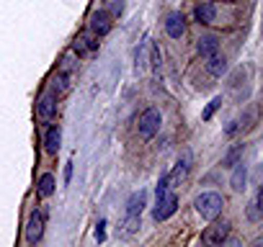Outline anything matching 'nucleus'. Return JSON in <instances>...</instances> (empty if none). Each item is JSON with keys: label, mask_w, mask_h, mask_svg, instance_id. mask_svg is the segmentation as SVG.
Here are the masks:
<instances>
[{"label": "nucleus", "mask_w": 263, "mask_h": 247, "mask_svg": "<svg viewBox=\"0 0 263 247\" xmlns=\"http://www.w3.org/2000/svg\"><path fill=\"white\" fill-rule=\"evenodd\" d=\"M196 211L206 219V221H212V219H217L219 214H222V206H224V198L219 196V193H201L199 198H196Z\"/></svg>", "instance_id": "f257e3e1"}, {"label": "nucleus", "mask_w": 263, "mask_h": 247, "mask_svg": "<svg viewBox=\"0 0 263 247\" xmlns=\"http://www.w3.org/2000/svg\"><path fill=\"white\" fill-rule=\"evenodd\" d=\"M137 129H140V137L142 139H153L155 132L160 129V111L158 108H147L140 116V121H137Z\"/></svg>", "instance_id": "f03ea898"}, {"label": "nucleus", "mask_w": 263, "mask_h": 247, "mask_svg": "<svg viewBox=\"0 0 263 247\" xmlns=\"http://www.w3.org/2000/svg\"><path fill=\"white\" fill-rule=\"evenodd\" d=\"M176 209H178V198H176V193H163V196H158V206H155V211H153V216H155V221H165L168 216H173L176 214Z\"/></svg>", "instance_id": "7ed1b4c3"}, {"label": "nucleus", "mask_w": 263, "mask_h": 247, "mask_svg": "<svg viewBox=\"0 0 263 247\" xmlns=\"http://www.w3.org/2000/svg\"><path fill=\"white\" fill-rule=\"evenodd\" d=\"M212 221H214V219H212ZM227 234H230V221H214L212 227H206L204 242H209V244H222V242L227 239Z\"/></svg>", "instance_id": "20e7f679"}, {"label": "nucleus", "mask_w": 263, "mask_h": 247, "mask_svg": "<svg viewBox=\"0 0 263 247\" xmlns=\"http://www.w3.org/2000/svg\"><path fill=\"white\" fill-rule=\"evenodd\" d=\"M72 52L75 54H96L98 52V42H96V36H90V34H78L75 36V42H72Z\"/></svg>", "instance_id": "39448f33"}, {"label": "nucleus", "mask_w": 263, "mask_h": 247, "mask_svg": "<svg viewBox=\"0 0 263 247\" xmlns=\"http://www.w3.org/2000/svg\"><path fill=\"white\" fill-rule=\"evenodd\" d=\"M36 111H39V116H42L44 121H52L54 113H57V95H54L52 90L44 93V95L39 98V103H36Z\"/></svg>", "instance_id": "423d86ee"}, {"label": "nucleus", "mask_w": 263, "mask_h": 247, "mask_svg": "<svg viewBox=\"0 0 263 247\" xmlns=\"http://www.w3.org/2000/svg\"><path fill=\"white\" fill-rule=\"evenodd\" d=\"M42 232H44V216H42L39 211H34V214L29 216V224H26V242L36 244V242L42 239Z\"/></svg>", "instance_id": "0eeeda50"}, {"label": "nucleus", "mask_w": 263, "mask_h": 247, "mask_svg": "<svg viewBox=\"0 0 263 247\" xmlns=\"http://www.w3.org/2000/svg\"><path fill=\"white\" fill-rule=\"evenodd\" d=\"M90 31H93L96 36H106V34L111 31V13H106V11L93 13V16H90Z\"/></svg>", "instance_id": "6e6552de"}, {"label": "nucleus", "mask_w": 263, "mask_h": 247, "mask_svg": "<svg viewBox=\"0 0 263 247\" xmlns=\"http://www.w3.org/2000/svg\"><path fill=\"white\" fill-rule=\"evenodd\" d=\"M165 31H168V36L181 39V36H183V31H186L183 16H181V13H171V16H168V21H165Z\"/></svg>", "instance_id": "1a4fd4ad"}, {"label": "nucleus", "mask_w": 263, "mask_h": 247, "mask_svg": "<svg viewBox=\"0 0 263 247\" xmlns=\"http://www.w3.org/2000/svg\"><path fill=\"white\" fill-rule=\"evenodd\" d=\"M206 70H209L214 77H222V75L227 72V62H224V57H217V52H214V54H209Z\"/></svg>", "instance_id": "9d476101"}, {"label": "nucleus", "mask_w": 263, "mask_h": 247, "mask_svg": "<svg viewBox=\"0 0 263 247\" xmlns=\"http://www.w3.org/2000/svg\"><path fill=\"white\" fill-rule=\"evenodd\" d=\"M214 16H217V8H214L212 3H201V6H196V21H199V24H212Z\"/></svg>", "instance_id": "9b49d317"}, {"label": "nucleus", "mask_w": 263, "mask_h": 247, "mask_svg": "<svg viewBox=\"0 0 263 247\" xmlns=\"http://www.w3.org/2000/svg\"><path fill=\"white\" fill-rule=\"evenodd\" d=\"M199 52H201V57H209V54H214L217 52V47H219V42H217V36H212V34H206V36H201L199 39Z\"/></svg>", "instance_id": "f8f14e48"}, {"label": "nucleus", "mask_w": 263, "mask_h": 247, "mask_svg": "<svg viewBox=\"0 0 263 247\" xmlns=\"http://www.w3.org/2000/svg\"><path fill=\"white\" fill-rule=\"evenodd\" d=\"M70 90V75L67 72H57L54 77H52V93L54 95H62V93H67Z\"/></svg>", "instance_id": "ddd939ff"}, {"label": "nucleus", "mask_w": 263, "mask_h": 247, "mask_svg": "<svg viewBox=\"0 0 263 247\" xmlns=\"http://www.w3.org/2000/svg\"><path fill=\"white\" fill-rule=\"evenodd\" d=\"M245 180H248V170H245L242 162H237L235 170H232V180H230V186H232L235 191H242V188H245Z\"/></svg>", "instance_id": "4468645a"}, {"label": "nucleus", "mask_w": 263, "mask_h": 247, "mask_svg": "<svg viewBox=\"0 0 263 247\" xmlns=\"http://www.w3.org/2000/svg\"><path fill=\"white\" fill-rule=\"evenodd\" d=\"M60 139H62V134H60V127H52L49 132H47V137H44V147H47V152H57L60 150Z\"/></svg>", "instance_id": "2eb2a0df"}, {"label": "nucleus", "mask_w": 263, "mask_h": 247, "mask_svg": "<svg viewBox=\"0 0 263 247\" xmlns=\"http://www.w3.org/2000/svg\"><path fill=\"white\" fill-rule=\"evenodd\" d=\"M186 175H189V157H183V162H178V165H176V170L168 175V186H178Z\"/></svg>", "instance_id": "dca6fc26"}, {"label": "nucleus", "mask_w": 263, "mask_h": 247, "mask_svg": "<svg viewBox=\"0 0 263 247\" xmlns=\"http://www.w3.org/2000/svg\"><path fill=\"white\" fill-rule=\"evenodd\" d=\"M54 188H57V180H54V175H52V173H44V175H42V180H39V196L49 198V196L54 193Z\"/></svg>", "instance_id": "f3484780"}, {"label": "nucleus", "mask_w": 263, "mask_h": 247, "mask_svg": "<svg viewBox=\"0 0 263 247\" xmlns=\"http://www.w3.org/2000/svg\"><path fill=\"white\" fill-rule=\"evenodd\" d=\"M145 191H140V193H132V198H129V203H126V214H142V209H145Z\"/></svg>", "instance_id": "a211bd4d"}, {"label": "nucleus", "mask_w": 263, "mask_h": 247, "mask_svg": "<svg viewBox=\"0 0 263 247\" xmlns=\"http://www.w3.org/2000/svg\"><path fill=\"white\" fill-rule=\"evenodd\" d=\"M140 229V214H126V219H124V229H121V234L126 237V234H132V232H137Z\"/></svg>", "instance_id": "6ab92c4d"}, {"label": "nucleus", "mask_w": 263, "mask_h": 247, "mask_svg": "<svg viewBox=\"0 0 263 247\" xmlns=\"http://www.w3.org/2000/svg\"><path fill=\"white\" fill-rule=\"evenodd\" d=\"M219 106H222V98H214V100H212V103H209V106L204 108V113H201V118H204V121H209V118L214 116V111H217Z\"/></svg>", "instance_id": "aec40b11"}, {"label": "nucleus", "mask_w": 263, "mask_h": 247, "mask_svg": "<svg viewBox=\"0 0 263 247\" xmlns=\"http://www.w3.org/2000/svg\"><path fill=\"white\" fill-rule=\"evenodd\" d=\"M150 52H153V70L160 72V65H163V59H160V47H158V44H150Z\"/></svg>", "instance_id": "412c9836"}, {"label": "nucleus", "mask_w": 263, "mask_h": 247, "mask_svg": "<svg viewBox=\"0 0 263 247\" xmlns=\"http://www.w3.org/2000/svg\"><path fill=\"white\" fill-rule=\"evenodd\" d=\"M240 155H242V147H237L235 152H230V155H227V160H224V165H235V160H237Z\"/></svg>", "instance_id": "4be33fe9"}, {"label": "nucleus", "mask_w": 263, "mask_h": 247, "mask_svg": "<svg viewBox=\"0 0 263 247\" xmlns=\"http://www.w3.org/2000/svg\"><path fill=\"white\" fill-rule=\"evenodd\" d=\"M103 227H106V221H98V227H96V239H98V242H103V239H106V232H103Z\"/></svg>", "instance_id": "5701e85b"}, {"label": "nucleus", "mask_w": 263, "mask_h": 247, "mask_svg": "<svg viewBox=\"0 0 263 247\" xmlns=\"http://www.w3.org/2000/svg\"><path fill=\"white\" fill-rule=\"evenodd\" d=\"M111 13H121V0H111Z\"/></svg>", "instance_id": "b1692460"}, {"label": "nucleus", "mask_w": 263, "mask_h": 247, "mask_svg": "<svg viewBox=\"0 0 263 247\" xmlns=\"http://www.w3.org/2000/svg\"><path fill=\"white\" fill-rule=\"evenodd\" d=\"M70 175H72V162L65 168V180H70Z\"/></svg>", "instance_id": "393cba45"}]
</instances>
